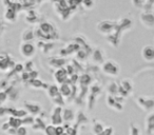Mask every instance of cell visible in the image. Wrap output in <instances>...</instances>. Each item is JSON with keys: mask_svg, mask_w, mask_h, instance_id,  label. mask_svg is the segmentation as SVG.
Masks as SVG:
<instances>
[{"mask_svg": "<svg viewBox=\"0 0 154 135\" xmlns=\"http://www.w3.org/2000/svg\"><path fill=\"white\" fill-rule=\"evenodd\" d=\"M141 55L143 58L147 61H152L154 60V47L152 45H146L141 50Z\"/></svg>", "mask_w": 154, "mask_h": 135, "instance_id": "obj_3", "label": "cell"}, {"mask_svg": "<svg viewBox=\"0 0 154 135\" xmlns=\"http://www.w3.org/2000/svg\"><path fill=\"white\" fill-rule=\"evenodd\" d=\"M60 90H61V94H63L64 96H68V95L71 93V89H70V87H69L68 84H62L61 88H60Z\"/></svg>", "mask_w": 154, "mask_h": 135, "instance_id": "obj_6", "label": "cell"}, {"mask_svg": "<svg viewBox=\"0 0 154 135\" xmlns=\"http://www.w3.org/2000/svg\"><path fill=\"white\" fill-rule=\"evenodd\" d=\"M35 51H36V49H35L34 44L31 42H23L20 47V52L26 58L32 57L35 54Z\"/></svg>", "mask_w": 154, "mask_h": 135, "instance_id": "obj_2", "label": "cell"}, {"mask_svg": "<svg viewBox=\"0 0 154 135\" xmlns=\"http://www.w3.org/2000/svg\"><path fill=\"white\" fill-rule=\"evenodd\" d=\"M103 71L105 72L106 74H108V75H117L118 74V71H119V69H118V66L115 63V62L113 61H106L105 63H103Z\"/></svg>", "mask_w": 154, "mask_h": 135, "instance_id": "obj_1", "label": "cell"}, {"mask_svg": "<svg viewBox=\"0 0 154 135\" xmlns=\"http://www.w3.org/2000/svg\"><path fill=\"white\" fill-rule=\"evenodd\" d=\"M141 21L146 26H153L154 15H152V14H143L141 15Z\"/></svg>", "mask_w": 154, "mask_h": 135, "instance_id": "obj_4", "label": "cell"}, {"mask_svg": "<svg viewBox=\"0 0 154 135\" xmlns=\"http://www.w3.org/2000/svg\"><path fill=\"white\" fill-rule=\"evenodd\" d=\"M93 58H94V60H96V58H97V61H101V60H103V55H101L100 50H95Z\"/></svg>", "mask_w": 154, "mask_h": 135, "instance_id": "obj_8", "label": "cell"}, {"mask_svg": "<svg viewBox=\"0 0 154 135\" xmlns=\"http://www.w3.org/2000/svg\"><path fill=\"white\" fill-rule=\"evenodd\" d=\"M82 3H84V5L86 8L90 9V8H92L93 5H94V0H82Z\"/></svg>", "mask_w": 154, "mask_h": 135, "instance_id": "obj_9", "label": "cell"}, {"mask_svg": "<svg viewBox=\"0 0 154 135\" xmlns=\"http://www.w3.org/2000/svg\"><path fill=\"white\" fill-rule=\"evenodd\" d=\"M147 124H148V131H151V129H154V113L153 114H150L147 118Z\"/></svg>", "mask_w": 154, "mask_h": 135, "instance_id": "obj_5", "label": "cell"}, {"mask_svg": "<svg viewBox=\"0 0 154 135\" xmlns=\"http://www.w3.org/2000/svg\"><path fill=\"white\" fill-rule=\"evenodd\" d=\"M58 88L57 87H55V86H51L50 87V90H49V94H50V96H57L58 95Z\"/></svg>", "mask_w": 154, "mask_h": 135, "instance_id": "obj_7", "label": "cell"}, {"mask_svg": "<svg viewBox=\"0 0 154 135\" xmlns=\"http://www.w3.org/2000/svg\"><path fill=\"white\" fill-rule=\"evenodd\" d=\"M132 134L133 135H139V131L136 128H132Z\"/></svg>", "mask_w": 154, "mask_h": 135, "instance_id": "obj_10", "label": "cell"}]
</instances>
